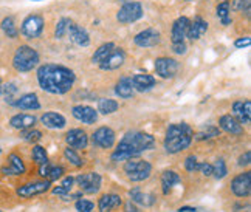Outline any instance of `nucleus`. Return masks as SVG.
Masks as SVG:
<instances>
[{
  "instance_id": "obj_1",
  "label": "nucleus",
  "mask_w": 251,
  "mask_h": 212,
  "mask_svg": "<svg viewBox=\"0 0 251 212\" xmlns=\"http://www.w3.org/2000/svg\"><path fill=\"white\" fill-rule=\"evenodd\" d=\"M75 81V71L64 65L44 64L37 69V82L41 89L51 94H64L70 92Z\"/></svg>"
},
{
  "instance_id": "obj_2",
  "label": "nucleus",
  "mask_w": 251,
  "mask_h": 212,
  "mask_svg": "<svg viewBox=\"0 0 251 212\" xmlns=\"http://www.w3.org/2000/svg\"><path fill=\"white\" fill-rule=\"evenodd\" d=\"M153 144H155V140H153L152 135L144 132H129L124 135L118 144V147L112 153V160L113 161L132 160L141 155L144 150L152 149Z\"/></svg>"
},
{
  "instance_id": "obj_3",
  "label": "nucleus",
  "mask_w": 251,
  "mask_h": 212,
  "mask_svg": "<svg viewBox=\"0 0 251 212\" xmlns=\"http://www.w3.org/2000/svg\"><path fill=\"white\" fill-rule=\"evenodd\" d=\"M194 138V132L188 126L186 122H178L172 124L166 130L165 137V149L168 153H178L181 150H185L189 147V144L192 142Z\"/></svg>"
},
{
  "instance_id": "obj_4",
  "label": "nucleus",
  "mask_w": 251,
  "mask_h": 212,
  "mask_svg": "<svg viewBox=\"0 0 251 212\" xmlns=\"http://www.w3.org/2000/svg\"><path fill=\"white\" fill-rule=\"evenodd\" d=\"M39 64V54L33 47L28 45H21L16 50L14 57H13V67L21 73L31 71L34 67Z\"/></svg>"
},
{
  "instance_id": "obj_5",
  "label": "nucleus",
  "mask_w": 251,
  "mask_h": 212,
  "mask_svg": "<svg viewBox=\"0 0 251 212\" xmlns=\"http://www.w3.org/2000/svg\"><path fill=\"white\" fill-rule=\"evenodd\" d=\"M124 172L130 181H144L151 177L152 166L144 160H127L124 165Z\"/></svg>"
},
{
  "instance_id": "obj_6",
  "label": "nucleus",
  "mask_w": 251,
  "mask_h": 212,
  "mask_svg": "<svg viewBox=\"0 0 251 212\" xmlns=\"http://www.w3.org/2000/svg\"><path fill=\"white\" fill-rule=\"evenodd\" d=\"M44 25H45V21L41 14H30L28 17H25V21L22 22L21 31L26 39H37V37H41L44 31Z\"/></svg>"
},
{
  "instance_id": "obj_7",
  "label": "nucleus",
  "mask_w": 251,
  "mask_h": 212,
  "mask_svg": "<svg viewBox=\"0 0 251 212\" xmlns=\"http://www.w3.org/2000/svg\"><path fill=\"white\" fill-rule=\"evenodd\" d=\"M143 6L141 3L138 2H127L124 3L120 11L117 13V21L120 24H133L140 21V19L143 17Z\"/></svg>"
},
{
  "instance_id": "obj_8",
  "label": "nucleus",
  "mask_w": 251,
  "mask_h": 212,
  "mask_svg": "<svg viewBox=\"0 0 251 212\" xmlns=\"http://www.w3.org/2000/svg\"><path fill=\"white\" fill-rule=\"evenodd\" d=\"M76 183H78L81 190L85 192V194H96L101 188V175L96 172L82 173V175L76 177Z\"/></svg>"
},
{
  "instance_id": "obj_9",
  "label": "nucleus",
  "mask_w": 251,
  "mask_h": 212,
  "mask_svg": "<svg viewBox=\"0 0 251 212\" xmlns=\"http://www.w3.org/2000/svg\"><path fill=\"white\" fill-rule=\"evenodd\" d=\"M155 71L160 78L171 79L178 71V62L172 57H158L155 61Z\"/></svg>"
},
{
  "instance_id": "obj_10",
  "label": "nucleus",
  "mask_w": 251,
  "mask_h": 212,
  "mask_svg": "<svg viewBox=\"0 0 251 212\" xmlns=\"http://www.w3.org/2000/svg\"><path fill=\"white\" fill-rule=\"evenodd\" d=\"M50 189V181H34V183H28L17 189V195L22 198H30L34 195H41L44 192Z\"/></svg>"
},
{
  "instance_id": "obj_11",
  "label": "nucleus",
  "mask_w": 251,
  "mask_h": 212,
  "mask_svg": "<svg viewBox=\"0 0 251 212\" xmlns=\"http://www.w3.org/2000/svg\"><path fill=\"white\" fill-rule=\"evenodd\" d=\"M231 190L237 197H248L251 192V172H244L231 183Z\"/></svg>"
},
{
  "instance_id": "obj_12",
  "label": "nucleus",
  "mask_w": 251,
  "mask_h": 212,
  "mask_svg": "<svg viewBox=\"0 0 251 212\" xmlns=\"http://www.w3.org/2000/svg\"><path fill=\"white\" fill-rule=\"evenodd\" d=\"M124 61H126V53H124V50L123 48H118V47H115L113 50L109 53V56L105 57V59L101 62V64H98L100 67H101V70H117V69H120V67L124 64Z\"/></svg>"
},
{
  "instance_id": "obj_13",
  "label": "nucleus",
  "mask_w": 251,
  "mask_h": 212,
  "mask_svg": "<svg viewBox=\"0 0 251 212\" xmlns=\"http://www.w3.org/2000/svg\"><path fill=\"white\" fill-rule=\"evenodd\" d=\"M92 141L98 147L110 149L115 144V132L110 127H100L92 135Z\"/></svg>"
},
{
  "instance_id": "obj_14",
  "label": "nucleus",
  "mask_w": 251,
  "mask_h": 212,
  "mask_svg": "<svg viewBox=\"0 0 251 212\" xmlns=\"http://www.w3.org/2000/svg\"><path fill=\"white\" fill-rule=\"evenodd\" d=\"M133 42L143 48L155 47L157 44H160V33L157 30H153V28H148V30H143L135 36Z\"/></svg>"
},
{
  "instance_id": "obj_15",
  "label": "nucleus",
  "mask_w": 251,
  "mask_h": 212,
  "mask_svg": "<svg viewBox=\"0 0 251 212\" xmlns=\"http://www.w3.org/2000/svg\"><path fill=\"white\" fill-rule=\"evenodd\" d=\"M72 115L84 124H95L98 121V112L92 109L90 105H76L72 109Z\"/></svg>"
},
{
  "instance_id": "obj_16",
  "label": "nucleus",
  "mask_w": 251,
  "mask_h": 212,
  "mask_svg": "<svg viewBox=\"0 0 251 212\" xmlns=\"http://www.w3.org/2000/svg\"><path fill=\"white\" fill-rule=\"evenodd\" d=\"M65 141L72 149H85L87 144H89V137L81 129H72L70 132H67Z\"/></svg>"
},
{
  "instance_id": "obj_17",
  "label": "nucleus",
  "mask_w": 251,
  "mask_h": 212,
  "mask_svg": "<svg viewBox=\"0 0 251 212\" xmlns=\"http://www.w3.org/2000/svg\"><path fill=\"white\" fill-rule=\"evenodd\" d=\"M189 19L188 17H178L176 22L172 25V30H171V41L172 44H177V42H185V37H186V31H188V26H189Z\"/></svg>"
},
{
  "instance_id": "obj_18",
  "label": "nucleus",
  "mask_w": 251,
  "mask_h": 212,
  "mask_svg": "<svg viewBox=\"0 0 251 212\" xmlns=\"http://www.w3.org/2000/svg\"><path fill=\"white\" fill-rule=\"evenodd\" d=\"M67 34H70V39L73 44L79 45V47H89L90 45V36L87 33L82 26H79L78 24H70L69 26V31Z\"/></svg>"
},
{
  "instance_id": "obj_19",
  "label": "nucleus",
  "mask_w": 251,
  "mask_h": 212,
  "mask_svg": "<svg viewBox=\"0 0 251 212\" xmlns=\"http://www.w3.org/2000/svg\"><path fill=\"white\" fill-rule=\"evenodd\" d=\"M208 31V22L203 21L201 17H196L194 21L189 22L188 31H186V37L191 41H199L201 36Z\"/></svg>"
},
{
  "instance_id": "obj_20",
  "label": "nucleus",
  "mask_w": 251,
  "mask_h": 212,
  "mask_svg": "<svg viewBox=\"0 0 251 212\" xmlns=\"http://www.w3.org/2000/svg\"><path fill=\"white\" fill-rule=\"evenodd\" d=\"M2 173L3 175H22V173H25V165L22 158L16 153H11L8 157V166L2 167Z\"/></svg>"
},
{
  "instance_id": "obj_21",
  "label": "nucleus",
  "mask_w": 251,
  "mask_h": 212,
  "mask_svg": "<svg viewBox=\"0 0 251 212\" xmlns=\"http://www.w3.org/2000/svg\"><path fill=\"white\" fill-rule=\"evenodd\" d=\"M13 105L17 109H21V110H37V109H41V102H39V99H37L36 93H26V94L21 96V98L13 102Z\"/></svg>"
},
{
  "instance_id": "obj_22",
  "label": "nucleus",
  "mask_w": 251,
  "mask_h": 212,
  "mask_svg": "<svg viewBox=\"0 0 251 212\" xmlns=\"http://www.w3.org/2000/svg\"><path fill=\"white\" fill-rule=\"evenodd\" d=\"M233 112L240 124H250L251 121V101H237L233 104Z\"/></svg>"
},
{
  "instance_id": "obj_23",
  "label": "nucleus",
  "mask_w": 251,
  "mask_h": 212,
  "mask_svg": "<svg viewBox=\"0 0 251 212\" xmlns=\"http://www.w3.org/2000/svg\"><path fill=\"white\" fill-rule=\"evenodd\" d=\"M11 127L17 129V130H28V129H33V126L36 124V117L33 115H26V113H19L14 115L9 121Z\"/></svg>"
},
{
  "instance_id": "obj_24",
  "label": "nucleus",
  "mask_w": 251,
  "mask_h": 212,
  "mask_svg": "<svg viewBox=\"0 0 251 212\" xmlns=\"http://www.w3.org/2000/svg\"><path fill=\"white\" fill-rule=\"evenodd\" d=\"M219 124H220V129L225 130L226 133H231V135L244 133V127L240 126V122L234 117H231V115H224V117L220 118Z\"/></svg>"
},
{
  "instance_id": "obj_25",
  "label": "nucleus",
  "mask_w": 251,
  "mask_h": 212,
  "mask_svg": "<svg viewBox=\"0 0 251 212\" xmlns=\"http://www.w3.org/2000/svg\"><path fill=\"white\" fill-rule=\"evenodd\" d=\"M42 124L47 129H64L65 127V118L62 117L61 113H56V112H47L45 115H42L41 118Z\"/></svg>"
},
{
  "instance_id": "obj_26",
  "label": "nucleus",
  "mask_w": 251,
  "mask_h": 212,
  "mask_svg": "<svg viewBox=\"0 0 251 212\" xmlns=\"http://www.w3.org/2000/svg\"><path fill=\"white\" fill-rule=\"evenodd\" d=\"M155 85V78L151 74H135L132 78V87L137 92H149Z\"/></svg>"
},
{
  "instance_id": "obj_27",
  "label": "nucleus",
  "mask_w": 251,
  "mask_h": 212,
  "mask_svg": "<svg viewBox=\"0 0 251 212\" xmlns=\"http://www.w3.org/2000/svg\"><path fill=\"white\" fill-rule=\"evenodd\" d=\"M129 195L132 198L133 203H138L141 206H152L153 203H155V195L153 194H146V192H143L140 188H133L130 189Z\"/></svg>"
},
{
  "instance_id": "obj_28",
  "label": "nucleus",
  "mask_w": 251,
  "mask_h": 212,
  "mask_svg": "<svg viewBox=\"0 0 251 212\" xmlns=\"http://www.w3.org/2000/svg\"><path fill=\"white\" fill-rule=\"evenodd\" d=\"M181 181L180 175L177 172H174V170H166V172H163V175H161V189H163V194H169V192L172 190V188L178 185V183Z\"/></svg>"
},
{
  "instance_id": "obj_29",
  "label": "nucleus",
  "mask_w": 251,
  "mask_h": 212,
  "mask_svg": "<svg viewBox=\"0 0 251 212\" xmlns=\"http://www.w3.org/2000/svg\"><path fill=\"white\" fill-rule=\"evenodd\" d=\"M115 93H117L120 98H123V99L132 98V94H133L132 79L127 78V76H123V78L117 82V87H115Z\"/></svg>"
},
{
  "instance_id": "obj_30",
  "label": "nucleus",
  "mask_w": 251,
  "mask_h": 212,
  "mask_svg": "<svg viewBox=\"0 0 251 212\" xmlns=\"http://www.w3.org/2000/svg\"><path fill=\"white\" fill-rule=\"evenodd\" d=\"M123 203L121 197L117 194H105L100 198V211L101 212H110L112 209L118 208Z\"/></svg>"
},
{
  "instance_id": "obj_31",
  "label": "nucleus",
  "mask_w": 251,
  "mask_h": 212,
  "mask_svg": "<svg viewBox=\"0 0 251 212\" xmlns=\"http://www.w3.org/2000/svg\"><path fill=\"white\" fill-rule=\"evenodd\" d=\"M115 48V44L113 42H107V44H102L98 50L95 51V54L92 56V62L93 64H101L105 57L109 56V53Z\"/></svg>"
},
{
  "instance_id": "obj_32",
  "label": "nucleus",
  "mask_w": 251,
  "mask_h": 212,
  "mask_svg": "<svg viewBox=\"0 0 251 212\" xmlns=\"http://www.w3.org/2000/svg\"><path fill=\"white\" fill-rule=\"evenodd\" d=\"M0 26H2L3 33L9 37V39H16V37H17L19 31H17L16 22H14V17H11V16L5 17L2 21V24H0Z\"/></svg>"
},
{
  "instance_id": "obj_33",
  "label": "nucleus",
  "mask_w": 251,
  "mask_h": 212,
  "mask_svg": "<svg viewBox=\"0 0 251 212\" xmlns=\"http://www.w3.org/2000/svg\"><path fill=\"white\" fill-rule=\"evenodd\" d=\"M0 94L3 96V99L8 104L13 105L14 98H16V94H17V85L14 82H8V84L2 85V87H0Z\"/></svg>"
},
{
  "instance_id": "obj_34",
  "label": "nucleus",
  "mask_w": 251,
  "mask_h": 212,
  "mask_svg": "<svg viewBox=\"0 0 251 212\" xmlns=\"http://www.w3.org/2000/svg\"><path fill=\"white\" fill-rule=\"evenodd\" d=\"M217 17L220 19L222 25H231L233 21L229 17V0H224L217 5Z\"/></svg>"
},
{
  "instance_id": "obj_35",
  "label": "nucleus",
  "mask_w": 251,
  "mask_h": 212,
  "mask_svg": "<svg viewBox=\"0 0 251 212\" xmlns=\"http://www.w3.org/2000/svg\"><path fill=\"white\" fill-rule=\"evenodd\" d=\"M118 110V102L113 99H101L98 104V112L102 115H110Z\"/></svg>"
},
{
  "instance_id": "obj_36",
  "label": "nucleus",
  "mask_w": 251,
  "mask_h": 212,
  "mask_svg": "<svg viewBox=\"0 0 251 212\" xmlns=\"http://www.w3.org/2000/svg\"><path fill=\"white\" fill-rule=\"evenodd\" d=\"M72 21L69 17H62L59 22H57L56 28H54V36L56 39H62V37L67 34V31H69V26H70Z\"/></svg>"
},
{
  "instance_id": "obj_37",
  "label": "nucleus",
  "mask_w": 251,
  "mask_h": 212,
  "mask_svg": "<svg viewBox=\"0 0 251 212\" xmlns=\"http://www.w3.org/2000/svg\"><path fill=\"white\" fill-rule=\"evenodd\" d=\"M226 165H225V161L224 160H217L216 161V165L212 166V175H214L217 180H222V178H225L226 177Z\"/></svg>"
},
{
  "instance_id": "obj_38",
  "label": "nucleus",
  "mask_w": 251,
  "mask_h": 212,
  "mask_svg": "<svg viewBox=\"0 0 251 212\" xmlns=\"http://www.w3.org/2000/svg\"><path fill=\"white\" fill-rule=\"evenodd\" d=\"M33 160L37 163L39 166L45 165V163H48V157H47V152L42 146H34L33 147Z\"/></svg>"
},
{
  "instance_id": "obj_39",
  "label": "nucleus",
  "mask_w": 251,
  "mask_h": 212,
  "mask_svg": "<svg viewBox=\"0 0 251 212\" xmlns=\"http://www.w3.org/2000/svg\"><path fill=\"white\" fill-rule=\"evenodd\" d=\"M219 135V129L217 127H214V126H206L203 130H200L199 133H197V140L199 141H203V140H209V138H214V137H217Z\"/></svg>"
},
{
  "instance_id": "obj_40",
  "label": "nucleus",
  "mask_w": 251,
  "mask_h": 212,
  "mask_svg": "<svg viewBox=\"0 0 251 212\" xmlns=\"http://www.w3.org/2000/svg\"><path fill=\"white\" fill-rule=\"evenodd\" d=\"M64 155H65V158L69 160L73 166H76V167H81L82 165H84V161L81 160V157L78 155V153L75 152V149H70V147H67L65 150H64Z\"/></svg>"
},
{
  "instance_id": "obj_41",
  "label": "nucleus",
  "mask_w": 251,
  "mask_h": 212,
  "mask_svg": "<svg viewBox=\"0 0 251 212\" xmlns=\"http://www.w3.org/2000/svg\"><path fill=\"white\" fill-rule=\"evenodd\" d=\"M22 138L28 142H37L42 138V133L39 130H33V129H28V130H22Z\"/></svg>"
},
{
  "instance_id": "obj_42",
  "label": "nucleus",
  "mask_w": 251,
  "mask_h": 212,
  "mask_svg": "<svg viewBox=\"0 0 251 212\" xmlns=\"http://www.w3.org/2000/svg\"><path fill=\"white\" fill-rule=\"evenodd\" d=\"M62 173H64V169L61 167V166H51L50 167V170H48V173H47V180L48 181H54V180H57V178H61L62 177Z\"/></svg>"
},
{
  "instance_id": "obj_43",
  "label": "nucleus",
  "mask_w": 251,
  "mask_h": 212,
  "mask_svg": "<svg viewBox=\"0 0 251 212\" xmlns=\"http://www.w3.org/2000/svg\"><path fill=\"white\" fill-rule=\"evenodd\" d=\"M233 9L245 11V14L250 16V0H233Z\"/></svg>"
},
{
  "instance_id": "obj_44",
  "label": "nucleus",
  "mask_w": 251,
  "mask_h": 212,
  "mask_svg": "<svg viewBox=\"0 0 251 212\" xmlns=\"http://www.w3.org/2000/svg\"><path fill=\"white\" fill-rule=\"evenodd\" d=\"M93 203L89 200H78L76 201V211L78 212H93Z\"/></svg>"
},
{
  "instance_id": "obj_45",
  "label": "nucleus",
  "mask_w": 251,
  "mask_h": 212,
  "mask_svg": "<svg viewBox=\"0 0 251 212\" xmlns=\"http://www.w3.org/2000/svg\"><path fill=\"white\" fill-rule=\"evenodd\" d=\"M199 166H200V163L197 161V158L194 155H191L185 160V167L188 172H196L199 170Z\"/></svg>"
},
{
  "instance_id": "obj_46",
  "label": "nucleus",
  "mask_w": 251,
  "mask_h": 212,
  "mask_svg": "<svg viewBox=\"0 0 251 212\" xmlns=\"http://www.w3.org/2000/svg\"><path fill=\"white\" fill-rule=\"evenodd\" d=\"M53 194L57 195V197H61L62 200H72V195H70V192L69 190H65L62 186H57L53 189Z\"/></svg>"
},
{
  "instance_id": "obj_47",
  "label": "nucleus",
  "mask_w": 251,
  "mask_h": 212,
  "mask_svg": "<svg viewBox=\"0 0 251 212\" xmlns=\"http://www.w3.org/2000/svg\"><path fill=\"white\" fill-rule=\"evenodd\" d=\"M172 50H174V53H177V54H185L188 48H186L185 42H177V44H172Z\"/></svg>"
},
{
  "instance_id": "obj_48",
  "label": "nucleus",
  "mask_w": 251,
  "mask_h": 212,
  "mask_svg": "<svg viewBox=\"0 0 251 212\" xmlns=\"http://www.w3.org/2000/svg\"><path fill=\"white\" fill-rule=\"evenodd\" d=\"M199 170L203 173L205 177H211L212 175V165H209V163H203V165L199 166Z\"/></svg>"
},
{
  "instance_id": "obj_49",
  "label": "nucleus",
  "mask_w": 251,
  "mask_h": 212,
  "mask_svg": "<svg viewBox=\"0 0 251 212\" xmlns=\"http://www.w3.org/2000/svg\"><path fill=\"white\" fill-rule=\"evenodd\" d=\"M250 44H251L250 37H240V39H237L234 42V47L236 48H245V47H250Z\"/></svg>"
},
{
  "instance_id": "obj_50",
  "label": "nucleus",
  "mask_w": 251,
  "mask_h": 212,
  "mask_svg": "<svg viewBox=\"0 0 251 212\" xmlns=\"http://www.w3.org/2000/svg\"><path fill=\"white\" fill-rule=\"evenodd\" d=\"M250 161H251V152L247 150L242 157L239 158V166H248L250 165Z\"/></svg>"
},
{
  "instance_id": "obj_51",
  "label": "nucleus",
  "mask_w": 251,
  "mask_h": 212,
  "mask_svg": "<svg viewBox=\"0 0 251 212\" xmlns=\"http://www.w3.org/2000/svg\"><path fill=\"white\" fill-rule=\"evenodd\" d=\"M73 183H75V178H72V177H65L64 180H62V188L65 189V190H72V188H73Z\"/></svg>"
},
{
  "instance_id": "obj_52",
  "label": "nucleus",
  "mask_w": 251,
  "mask_h": 212,
  "mask_svg": "<svg viewBox=\"0 0 251 212\" xmlns=\"http://www.w3.org/2000/svg\"><path fill=\"white\" fill-rule=\"evenodd\" d=\"M124 209H126V212H138V208L132 203V200L127 201V203L124 205Z\"/></svg>"
},
{
  "instance_id": "obj_53",
  "label": "nucleus",
  "mask_w": 251,
  "mask_h": 212,
  "mask_svg": "<svg viewBox=\"0 0 251 212\" xmlns=\"http://www.w3.org/2000/svg\"><path fill=\"white\" fill-rule=\"evenodd\" d=\"M178 212H196V208H180Z\"/></svg>"
},
{
  "instance_id": "obj_54",
  "label": "nucleus",
  "mask_w": 251,
  "mask_h": 212,
  "mask_svg": "<svg viewBox=\"0 0 251 212\" xmlns=\"http://www.w3.org/2000/svg\"><path fill=\"white\" fill-rule=\"evenodd\" d=\"M186 2H192V0H186Z\"/></svg>"
},
{
  "instance_id": "obj_55",
  "label": "nucleus",
  "mask_w": 251,
  "mask_h": 212,
  "mask_svg": "<svg viewBox=\"0 0 251 212\" xmlns=\"http://www.w3.org/2000/svg\"><path fill=\"white\" fill-rule=\"evenodd\" d=\"M34 2H39V0H34Z\"/></svg>"
},
{
  "instance_id": "obj_56",
  "label": "nucleus",
  "mask_w": 251,
  "mask_h": 212,
  "mask_svg": "<svg viewBox=\"0 0 251 212\" xmlns=\"http://www.w3.org/2000/svg\"><path fill=\"white\" fill-rule=\"evenodd\" d=\"M0 152H2V149H0Z\"/></svg>"
},
{
  "instance_id": "obj_57",
  "label": "nucleus",
  "mask_w": 251,
  "mask_h": 212,
  "mask_svg": "<svg viewBox=\"0 0 251 212\" xmlns=\"http://www.w3.org/2000/svg\"><path fill=\"white\" fill-rule=\"evenodd\" d=\"M0 212H2V211H0Z\"/></svg>"
}]
</instances>
